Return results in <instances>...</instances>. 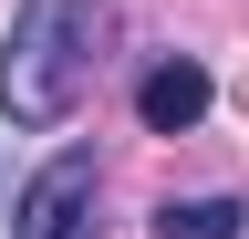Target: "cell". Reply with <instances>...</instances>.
<instances>
[{
    "label": "cell",
    "instance_id": "obj_1",
    "mask_svg": "<svg viewBox=\"0 0 249 239\" xmlns=\"http://www.w3.org/2000/svg\"><path fill=\"white\" fill-rule=\"evenodd\" d=\"M104 63V11L93 0H21L0 42V114L11 125H62Z\"/></svg>",
    "mask_w": 249,
    "mask_h": 239
},
{
    "label": "cell",
    "instance_id": "obj_2",
    "mask_svg": "<svg viewBox=\"0 0 249 239\" xmlns=\"http://www.w3.org/2000/svg\"><path fill=\"white\" fill-rule=\"evenodd\" d=\"M11 239H104V166H93L83 146H62V156L21 187Z\"/></svg>",
    "mask_w": 249,
    "mask_h": 239
},
{
    "label": "cell",
    "instance_id": "obj_3",
    "mask_svg": "<svg viewBox=\"0 0 249 239\" xmlns=\"http://www.w3.org/2000/svg\"><path fill=\"white\" fill-rule=\"evenodd\" d=\"M135 114H145V135H187V125L208 114V73L187 63V52H166V63L135 83Z\"/></svg>",
    "mask_w": 249,
    "mask_h": 239
},
{
    "label": "cell",
    "instance_id": "obj_4",
    "mask_svg": "<svg viewBox=\"0 0 249 239\" xmlns=\"http://www.w3.org/2000/svg\"><path fill=\"white\" fill-rule=\"evenodd\" d=\"M239 219H249L239 198H166L156 208V239H239Z\"/></svg>",
    "mask_w": 249,
    "mask_h": 239
}]
</instances>
